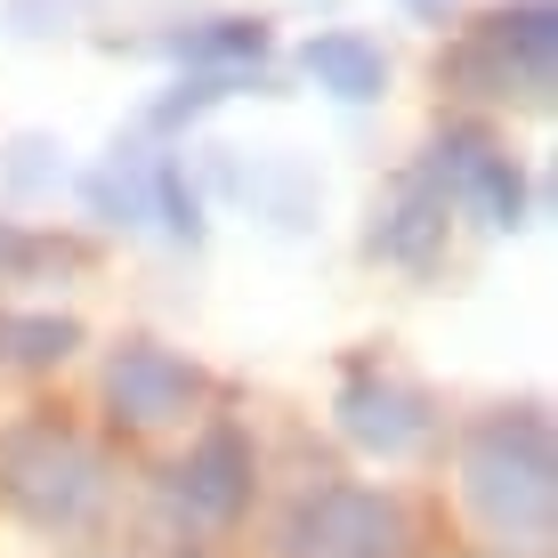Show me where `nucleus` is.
I'll list each match as a JSON object with an SVG mask.
<instances>
[{
  "mask_svg": "<svg viewBox=\"0 0 558 558\" xmlns=\"http://www.w3.org/2000/svg\"><path fill=\"white\" fill-rule=\"evenodd\" d=\"M550 41H558L550 0H518V9L494 16V25H486V49L502 57V89H510V82L543 89V82H550Z\"/></svg>",
  "mask_w": 558,
  "mask_h": 558,
  "instance_id": "obj_1",
  "label": "nucleus"
},
{
  "mask_svg": "<svg viewBox=\"0 0 558 558\" xmlns=\"http://www.w3.org/2000/svg\"><path fill=\"white\" fill-rule=\"evenodd\" d=\"M307 73H316V89H332V98H380V82H389V57H380V41H364V33H316L300 57Z\"/></svg>",
  "mask_w": 558,
  "mask_h": 558,
  "instance_id": "obj_2",
  "label": "nucleus"
},
{
  "mask_svg": "<svg viewBox=\"0 0 558 558\" xmlns=\"http://www.w3.org/2000/svg\"><path fill=\"white\" fill-rule=\"evenodd\" d=\"M437 154H453V179L477 195V210H486L494 227H518V210H526V186H518V162H510V154H494L486 138H470V130H461V138H446Z\"/></svg>",
  "mask_w": 558,
  "mask_h": 558,
  "instance_id": "obj_3",
  "label": "nucleus"
},
{
  "mask_svg": "<svg viewBox=\"0 0 558 558\" xmlns=\"http://www.w3.org/2000/svg\"><path fill=\"white\" fill-rule=\"evenodd\" d=\"M113 397L138 421H162V413H179L186 397H195V373H186L179 356H162V349H130L113 364Z\"/></svg>",
  "mask_w": 558,
  "mask_h": 558,
  "instance_id": "obj_4",
  "label": "nucleus"
},
{
  "mask_svg": "<svg viewBox=\"0 0 558 558\" xmlns=\"http://www.w3.org/2000/svg\"><path fill=\"white\" fill-rule=\"evenodd\" d=\"M437 227H446V203H437L429 195V186H413V195L405 203H397L389 210V227H380V252H389V259H421V252H429V243H437Z\"/></svg>",
  "mask_w": 558,
  "mask_h": 558,
  "instance_id": "obj_5",
  "label": "nucleus"
},
{
  "mask_svg": "<svg viewBox=\"0 0 558 558\" xmlns=\"http://www.w3.org/2000/svg\"><path fill=\"white\" fill-rule=\"evenodd\" d=\"M162 49H179V57H227V65H243V57H259V49H267V25L219 16V25H203V33H170Z\"/></svg>",
  "mask_w": 558,
  "mask_h": 558,
  "instance_id": "obj_6",
  "label": "nucleus"
},
{
  "mask_svg": "<svg viewBox=\"0 0 558 558\" xmlns=\"http://www.w3.org/2000/svg\"><path fill=\"white\" fill-rule=\"evenodd\" d=\"M33 259H41V243H33L25 227H9V219H0V267H33Z\"/></svg>",
  "mask_w": 558,
  "mask_h": 558,
  "instance_id": "obj_7",
  "label": "nucleus"
},
{
  "mask_svg": "<svg viewBox=\"0 0 558 558\" xmlns=\"http://www.w3.org/2000/svg\"><path fill=\"white\" fill-rule=\"evenodd\" d=\"M413 9H437V0H413Z\"/></svg>",
  "mask_w": 558,
  "mask_h": 558,
  "instance_id": "obj_8",
  "label": "nucleus"
}]
</instances>
